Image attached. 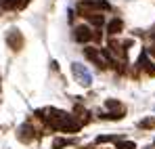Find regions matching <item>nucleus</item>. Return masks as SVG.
I'll use <instances>...</instances> for the list:
<instances>
[{"label":"nucleus","instance_id":"obj_1","mask_svg":"<svg viewBox=\"0 0 155 149\" xmlns=\"http://www.w3.org/2000/svg\"><path fill=\"white\" fill-rule=\"evenodd\" d=\"M59 130H61V132H78V130H80V122L74 120V116H65V118L59 122Z\"/></svg>","mask_w":155,"mask_h":149},{"label":"nucleus","instance_id":"obj_2","mask_svg":"<svg viewBox=\"0 0 155 149\" xmlns=\"http://www.w3.org/2000/svg\"><path fill=\"white\" fill-rule=\"evenodd\" d=\"M74 38H76L78 42H82V44H84V42H90V40L94 38V34L90 32V27H88V25H78L76 32H74Z\"/></svg>","mask_w":155,"mask_h":149},{"label":"nucleus","instance_id":"obj_7","mask_svg":"<svg viewBox=\"0 0 155 149\" xmlns=\"http://www.w3.org/2000/svg\"><path fill=\"white\" fill-rule=\"evenodd\" d=\"M71 69H74V74H76L78 78L82 80L80 84H84V86H88V84H90V76L86 74V72H82V67H80L78 63H74V67H71Z\"/></svg>","mask_w":155,"mask_h":149},{"label":"nucleus","instance_id":"obj_8","mask_svg":"<svg viewBox=\"0 0 155 149\" xmlns=\"http://www.w3.org/2000/svg\"><path fill=\"white\" fill-rule=\"evenodd\" d=\"M88 21H90L92 25H103L105 17L101 15V13H90V15H88Z\"/></svg>","mask_w":155,"mask_h":149},{"label":"nucleus","instance_id":"obj_15","mask_svg":"<svg viewBox=\"0 0 155 149\" xmlns=\"http://www.w3.org/2000/svg\"><path fill=\"white\" fill-rule=\"evenodd\" d=\"M25 2H27V0H23V4H25Z\"/></svg>","mask_w":155,"mask_h":149},{"label":"nucleus","instance_id":"obj_11","mask_svg":"<svg viewBox=\"0 0 155 149\" xmlns=\"http://www.w3.org/2000/svg\"><path fill=\"white\" fill-rule=\"evenodd\" d=\"M117 149H136L132 141H117Z\"/></svg>","mask_w":155,"mask_h":149},{"label":"nucleus","instance_id":"obj_5","mask_svg":"<svg viewBox=\"0 0 155 149\" xmlns=\"http://www.w3.org/2000/svg\"><path fill=\"white\" fill-rule=\"evenodd\" d=\"M138 65H143V67L147 69V74H149V76H155V65L147 59V52H143V55L138 57Z\"/></svg>","mask_w":155,"mask_h":149},{"label":"nucleus","instance_id":"obj_14","mask_svg":"<svg viewBox=\"0 0 155 149\" xmlns=\"http://www.w3.org/2000/svg\"><path fill=\"white\" fill-rule=\"evenodd\" d=\"M151 55H153V57H155V46H153V49H151Z\"/></svg>","mask_w":155,"mask_h":149},{"label":"nucleus","instance_id":"obj_10","mask_svg":"<svg viewBox=\"0 0 155 149\" xmlns=\"http://www.w3.org/2000/svg\"><path fill=\"white\" fill-rule=\"evenodd\" d=\"M71 141H67V139H54L52 141V149H63V147H67Z\"/></svg>","mask_w":155,"mask_h":149},{"label":"nucleus","instance_id":"obj_13","mask_svg":"<svg viewBox=\"0 0 155 149\" xmlns=\"http://www.w3.org/2000/svg\"><path fill=\"white\" fill-rule=\"evenodd\" d=\"M2 6H4V8H13V6H17V0H6Z\"/></svg>","mask_w":155,"mask_h":149},{"label":"nucleus","instance_id":"obj_9","mask_svg":"<svg viewBox=\"0 0 155 149\" xmlns=\"http://www.w3.org/2000/svg\"><path fill=\"white\" fill-rule=\"evenodd\" d=\"M107 109H115V111H124V107H122V103L120 101H115V99H107Z\"/></svg>","mask_w":155,"mask_h":149},{"label":"nucleus","instance_id":"obj_3","mask_svg":"<svg viewBox=\"0 0 155 149\" xmlns=\"http://www.w3.org/2000/svg\"><path fill=\"white\" fill-rule=\"evenodd\" d=\"M84 55H86V59H88V61L97 63L99 67H107V65H105V61H103V55H101V50H99V49L86 46V49H84Z\"/></svg>","mask_w":155,"mask_h":149},{"label":"nucleus","instance_id":"obj_12","mask_svg":"<svg viewBox=\"0 0 155 149\" xmlns=\"http://www.w3.org/2000/svg\"><path fill=\"white\" fill-rule=\"evenodd\" d=\"M140 126H143V128H153L155 120H153V118H147V120H143V122H140Z\"/></svg>","mask_w":155,"mask_h":149},{"label":"nucleus","instance_id":"obj_6","mask_svg":"<svg viewBox=\"0 0 155 149\" xmlns=\"http://www.w3.org/2000/svg\"><path fill=\"white\" fill-rule=\"evenodd\" d=\"M124 29V23H122V19H111L109 25H107V32L111 34V36H115V34H120Z\"/></svg>","mask_w":155,"mask_h":149},{"label":"nucleus","instance_id":"obj_4","mask_svg":"<svg viewBox=\"0 0 155 149\" xmlns=\"http://www.w3.org/2000/svg\"><path fill=\"white\" fill-rule=\"evenodd\" d=\"M17 137H19V141H23V143H29V141L34 139V128H31L29 124H23L21 128H19V134H17Z\"/></svg>","mask_w":155,"mask_h":149}]
</instances>
